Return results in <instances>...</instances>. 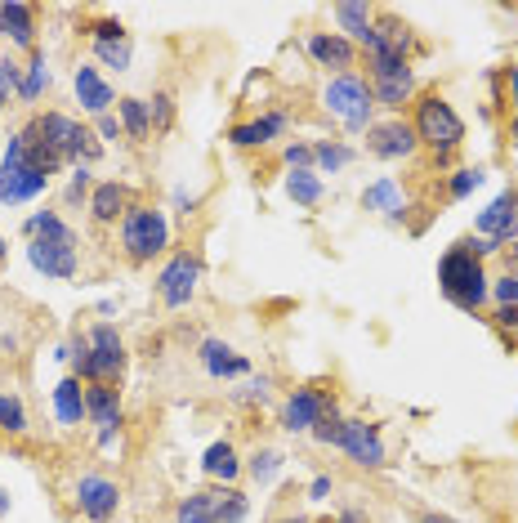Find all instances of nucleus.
I'll return each instance as SVG.
<instances>
[{
	"mask_svg": "<svg viewBox=\"0 0 518 523\" xmlns=\"http://www.w3.org/2000/svg\"><path fill=\"white\" fill-rule=\"evenodd\" d=\"M117 121H121V135L130 139V144H148L152 139V117H148V99H117Z\"/></svg>",
	"mask_w": 518,
	"mask_h": 523,
	"instance_id": "cd10ccee",
	"label": "nucleus"
},
{
	"mask_svg": "<svg viewBox=\"0 0 518 523\" xmlns=\"http://www.w3.org/2000/svg\"><path fill=\"white\" fill-rule=\"evenodd\" d=\"M362 211L380 215V220H389V224H402L407 220V193H402L398 179L385 175V179H376V184L362 188Z\"/></svg>",
	"mask_w": 518,
	"mask_h": 523,
	"instance_id": "aec40b11",
	"label": "nucleus"
},
{
	"mask_svg": "<svg viewBox=\"0 0 518 523\" xmlns=\"http://www.w3.org/2000/svg\"><path fill=\"white\" fill-rule=\"evenodd\" d=\"M286 170H313V144H286Z\"/></svg>",
	"mask_w": 518,
	"mask_h": 523,
	"instance_id": "c03bdc74",
	"label": "nucleus"
},
{
	"mask_svg": "<svg viewBox=\"0 0 518 523\" xmlns=\"http://www.w3.org/2000/svg\"><path fill=\"white\" fill-rule=\"evenodd\" d=\"M224 492L228 488H201V492H188L179 501L175 519L179 523H219V510H224Z\"/></svg>",
	"mask_w": 518,
	"mask_h": 523,
	"instance_id": "bb28decb",
	"label": "nucleus"
},
{
	"mask_svg": "<svg viewBox=\"0 0 518 523\" xmlns=\"http://www.w3.org/2000/svg\"><path fill=\"white\" fill-rule=\"evenodd\" d=\"M492 296H496V309H518V273L496 278L492 282Z\"/></svg>",
	"mask_w": 518,
	"mask_h": 523,
	"instance_id": "37998d69",
	"label": "nucleus"
},
{
	"mask_svg": "<svg viewBox=\"0 0 518 523\" xmlns=\"http://www.w3.org/2000/svg\"><path fill=\"white\" fill-rule=\"evenodd\" d=\"M117 237H121V251H126L130 264H152L170 246V220L161 206L134 202L126 211V220L117 224Z\"/></svg>",
	"mask_w": 518,
	"mask_h": 523,
	"instance_id": "20e7f679",
	"label": "nucleus"
},
{
	"mask_svg": "<svg viewBox=\"0 0 518 523\" xmlns=\"http://www.w3.org/2000/svg\"><path fill=\"white\" fill-rule=\"evenodd\" d=\"M201 470H206V479H215L219 488H233V479L246 470V465H242V456H237L233 443L219 439L206 448V456H201Z\"/></svg>",
	"mask_w": 518,
	"mask_h": 523,
	"instance_id": "393cba45",
	"label": "nucleus"
},
{
	"mask_svg": "<svg viewBox=\"0 0 518 523\" xmlns=\"http://www.w3.org/2000/svg\"><path fill=\"white\" fill-rule=\"evenodd\" d=\"M0 36H5V18H0Z\"/></svg>",
	"mask_w": 518,
	"mask_h": 523,
	"instance_id": "052dcab7",
	"label": "nucleus"
},
{
	"mask_svg": "<svg viewBox=\"0 0 518 523\" xmlns=\"http://www.w3.org/2000/svg\"><path fill=\"white\" fill-rule=\"evenodd\" d=\"M438 291H443L460 313H483L487 296H492V278H487L478 255H469L465 246H452V251L438 260Z\"/></svg>",
	"mask_w": 518,
	"mask_h": 523,
	"instance_id": "7ed1b4c3",
	"label": "nucleus"
},
{
	"mask_svg": "<svg viewBox=\"0 0 518 523\" xmlns=\"http://www.w3.org/2000/svg\"><path fill=\"white\" fill-rule=\"evenodd\" d=\"M130 206H134L130 188L117 184V179H103V184H94V193H90V202H85V211H90L94 224H121Z\"/></svg>",
	"mask_w": 518,
	"mask_h": 523,
	"instance_id": "6ab92c4d",
	"label": "nucleus"
},
{
	"mask_svg": "<svg viewBox=\"0 0 518 523\" xmlns=\"http://www.w3.org/2000/svg\"><path fill=\"white\" fill-rule=\"evenodd\" d=\"M148 117H152V135H170L175 130V94L157 90L148 99Z\"/></svg>",
	"mask_w": 518,
	"mask_h": 523,
	"instance_id": "c9c22d12",
	"label": "nucleus"
},
{
	"mask_svg": "<svg viewBox=\"0 0 518 523\" xmlns=\"http://www.w3.org/2000/svg\"><path fill=\"white\" fill-rule=\"evenodd\" d=\"M94 135H99L103 144H117V139H126V135H121V121L112 117V112H108V117H94Z\"/></svg>",
	"mask_w": 518,
	"mask_h": 523,
	"instance_id": "a18cd8bd",
	"label": "nucleus"
},
{
	"mask_svg": "<svg viewBox=\"0 0 518 523\" xmlns=\"http://www.w3.org/2000/svg\"><path fill=\"white\" fill-rule=\"evenodd\" d=\"M492 318H496V327L501 331H518V309H496Z\"/></svg>",
	"mask_w": 518,
	"mask_h": 523,
	"instance_id": "09e8293b",
	"label": "nucleus"
},
{
	"mask_svg": "<svg viewBox=\"0 0 518 523\" xmlns=\"http://www.w3.org/2000/svg\"><path fill=\"white\" fill-rule=\"evenodd\" d=\"M5 255H9V246H5V233H0V260H5Z\"/></svg>",
	"mask_w": 518,
	"mask_h": 523,
	"instance_id": "13d9d810",
	"label": "nucleus"
},
{
	"mask_svg": "<svg viewBox=\"0 0 518 523\" xmlns=\"http://www.w3.org/2000/svg\"><path fill=\"white\" fill-rule=\"evenodd\" d=\"M353 157H358V148L340 144V139H318V144H313V170H318V175H340Z\"/></svg>",
	"mask_w": 518,
	"mask_h": 523,
	"instance_id": "7c9ffc66",
	"label": "nucleus"
},
{
	"mask_svg": "<svg viewBox=\"0 0 518 523\" xmlns=\"http://www.w3.org/2000/svg\"><path fill=\"white\" fill-rule=\"evenodd\" d=\"M175 206H179V211H184V215H193L197 197H188V193H175Z\"/></svg>",
	"mask_w": 518,
	"mask_h": 523,
	"instance_id": "864d4df0",
	"label": "nucleus"
},
{
	"mask_svg": "<svg viewBox=\"0 0 518 523\" xmlns=\"http://www.w3.org/2000/svg\"><path fill=\"white\" fill-rule=\"evenodd\" d=\"M54 416H59V425H67V430L90 421V412H85V385L76 376H63L54 385Z\"/></svg>",
	"mask_w": 518,
	"mask_h": 523,
	"instance_id": "b1692460",
	"label": "nucleus"
},
{
	"mask_svg": "<svg viewBox=\"0 0 518 523\" xmlns=\"http://www.w3.org/2000/svg\"><path fill=\"white\" fill-rule=\"evenodd\" d=\"M286 130H291V112H264V117L255 121H237L233 130H228V144L242 148V152H255V148H268L273 139H282Z\"/></svg>",
	"mask_w": 518,
	"mask_h": 523,
	"instance_id": "dca6fc26",
	"label": "nucleus"
},
{
	"mask_svg": "<svg viewBox=\"0 0 518 523\" xmlns=\"http://www.w3.org/2000/svg\"><path fill=\"white\" fill-rule=\"evenodd\" d=\"M5 515H9V492L0 488V519H5Z\"/></svg>",
	"mask_w": 518,
	"mask_h": 523,
	"instance_id": "4d7b16f0",
	"label": "nucleus"
},
{
	"mask_svg": "<svg viewBox=\"0 0 518 523\" xmlns=\"http://www.w3.org/2000/svg\"><path fill=\"white\" fill-rule=\"evenodd\" d=\"M282 465H286V456L277 452V448H255L251 461H246V470H251V479L264 488V483H273L277 474H282Z\"/></svg>",
	"mask_w": 518,
	"mask_h": 523,
	"instance_id": "f704fd0d",
	"label": "nucleus"
},
{
	"mask_svg": "<svg viewBox=\"0 0 518 523\" xmlns=\"http://www.w3.org/2000/svg\"><path fill=\"white\" fill-rule=\"evenodd\" d=\"M0 112H5V103H0Z\"/></svg>",
	"mask_w": 518,
	"mask_h": 523,
	"instance_id": "680f3d73",
	"label": "nucleus"
},
{
	"mask_svg": "<svg viewBox=\"0 0 518 523\" xmlns=\"http://www.w3.org/2000/svg\"><path fill=\"white\" fill-rule=\"evenodd\" d=\"M27 430H32V416H27L23 398H14V394H5V389H0V434H9V439H23Z\"/></svg>",
	"mask_w": 518,
	"mask_h": 523,
	"instance_id": "473e14b6",
	"label": "nucleus"
},
{
	"mask_svg": "<svg viewBox=\"0 0 518 523\" xmlns=\"http://www.w3.org/2000/svg\"><path fill=\"white\" fill-rule=\"evenodd\" d=\"M18 85H23V63L0 59V103H9V94H18Z\"/></svg>",
	"mask_w": 518,
	"mask_h": 523,
	"instance_id": "79ce46f5",
	"label": "nucleus"
},
{
	"mask_svg": "<svg viewBox=\"0 0 518 523\" xmlns=\"http://www.w3.org/2000/svg\"><path fill=\"white\" fill-rule=\"evenodd\" d=\"M322 108L331 117H340V126L349 135H367L371 130V112H376V99H371V85L362 81L358 72H340L326 81L322 90Z\"/></svg>",
	"mask_w": 518,
	"mask_h": 523,
	"instance_id": "423d86ee",
	"label": "nucleus"
},
{
	"mask_svg": "<svg viewBox=\"0 0 518 523\" xmlns=\"http://www.w3.org/2000/svg\"><path fill=\"white\" fill-rule=\"evenodd\" d=\"M510 144L518 148V112H514V117H510Z\"/></svg>",
	"mask_w": 518,
	"mask_h": 523,
	"instance_id": "6e6d98bb",
	"label": "nucleus"
},
{
	"mask_svg": "<svg viewBox=\"0 0 518 523\" xmlns=\"http://www.w3.org/2000/svg\"><path fill=\"white\" fill-rule=\"evenodd\" d=\"M367 85H371L376 108L393 112V117L416 99V72H411V63H402V68H393V72H380V76H367Z\"/></svg>",
	"mask_w": 518,
	"mask_h": 523,
	"instance_id": "f3484780",
	"label": "nucleus"
},
{
	"mask_svg": "<svg viewBox=\"0 0 518 523\" xmlns=\"http://www.w3.org/2000/svg\"><path fill=\"white\" fill-rule=\"evenodd\" d=\"M90 45H112V41H130V32H126V23L121 18H94L90 27Z\"/></svg>",
	"mask_w": 518,
	"mask_h": 523,
	"instance_id": "58836bf2",
	"label": "nucleus"
},
{
	"mask_svg": "<svg viewBox=\"0 0 518 523\" xmlns=\"http://www.w3.org/2000/svg\"><path fill=\"white\" fill-rule=\"evenodd\" d=\"M326 497H331V474H318L309 483V501H326Z\"/></svg>",
	"mask_w": 518,
	"mask_h": 523,
	"instance_id": "de8ad7c7",
	"label": "nucleus"
},
{
	"mask_svg": "<svg viewBox=\"0 0 518 523\" xmlns=\"http://www.w3.org/2000/svg\"><path fill=\"white\" fill-rule=\"evenodd\" d=\"M505 85H510V103L518 112V68H505Z\"/></svg>",
	"mask_w": 518,
	"mask_h": 523,
	"instance_id": "8fccbe9b",
	"label": "nucleus"
},
{
	"mask_svg": "<svg viewBox=\"0 0 518 523\" xmlns=\"http://www.w3.org/2000/svg\"><path fill=\"white\" fill-rule=\"evenodd\" d=\"M0 18H5V36L18 45V50L36 54V9L23 5V0H5L0 5Z\"/></svg>",
	"mask_w": 518,
	"mask_h": 523,
	"instance_id": "5701e85b",
	"label": "nucleus"
},
{
	"mask_svg": "<svg viewBox=\"0 0 518 523\" xmlns=\"http://www.w3.org/2000/svg\"><path fill=\"white\" fill-rule=\"evenodd\" d=\"M72 506H76V515L90 523H112L121 510V488L108 474H81L72 483Z\"/></svg>",
	"mask_w": 518,
	"mask_h": 523,
	"instance_id": "9d476101",
	"label": "nucleus"
},
{
	"mask_svg": "<svg viewBox=\"0 0 518 523\" xmlns=\"http://www.w3.org/2000/svg\"><path fill=\"white\" fill-rule=\"evenodd\" d=\"M367 152L376 161H411L420 152V139L411 130V121L389 117V121H371L367 130Z\"/></svg>",
	"mask_w": 518,
	"mask_h": 523,
	"instance_id": "f8f14e48",
	"label": "nucleus"
},
{
	"mask_svg": "<svg viewBox=\"0 0 518 523\" xmlns=\"http://www.w3.org/2000/svg\"><path fill=\"white\" fill-rule=\"evenodd\" d=\"M335 407V398L326 394L322 385H300V389H291L286 394V403H282V430L286 434H309L313 425L322 421L326 412Z\"/></svg>",
	"mask_w": 518,
	"mask_h": 523,
	"instance_id": "9b49d317",
	"label": "nucleus"
},
{
	"mask_svg": "<svg viewBox=\"0 0 518 523\" xmlns=\"http://www.w3.org/2000/svg\"><path fill=\"white\" fill-rule=\"evenodd\" d=\"M277 523H309V519H300V515H291V519H277Z\"/></svg>",
	"mask_w": 518,
	"mask_h": 523,
	"instance_id": "bf43d9fd",
	"label": "nucleus"
},
{
	"mask_svg": "<svg viewBox=\"0 0 518 523\" xmlns=\"http://www.w3.org/2000/svg\"><path fill=\"white\" fill-rule=\"evenodd\" d=\"M340 425H344L340 407H331V412H326L322 421L309 430V439H313V443H322V448H335V443H340Z\"/></svg>",
	"mask_w": 518,
	"mask_h": 523,
	"instance_id": "a19ab883",
	"label": "nucleus"
},
{
	"mask_svg": "<svg viewBox=\"0 0 518 523\" xmlns=\"http://www.w3.org/2000/svg\"><path fill=\"white\" fill-rule=\"evenodd\" d=\"M474 233L487 237V242H492L496 251H505V246L518 242V188H505V193L496 197V202L487 206V211H478Z\"/></svg>",
	"mask_w": 518,
	"mask_h": 523,
	"instance_id": "ddd939ff",
	"label": "nucleus"
},
{
	"mask_svg": "<svg viewBox=\"0 0 518 523\" xmlns=\"http://www.w3.org/2000/svg\"><path fill=\"white\" fill-rule=\"evenodd\" d=\"M420 523H456L452 515H438V510H429V515H420Z\"/></svg>",
	"mask_w": 518,
	"mask_h": 523,
	"instance_id": "5fc2aeb1",
	"label": "nucleus"
},
{
	"mask_svg": "<svg viewBox=\"0 0 518 523\" xmlns=\"http://www.w3.org/2000/svg\"><path fill=\"white\" fill-rule=\"evenodd\" d=\"M27 264L54 282H72L81 273V255L67 242H27Z\"/></svg>",
	"mask_w": 518,
	"mask_h": 523,
	"instance_id": "2eb2a0df",
	"label": "nucleus"
},
{
	"mask_svg": "<svg viewBox=\"0 0 518 523\" xmlns=\"http://www.w3.org/2000/svg\"><path fill=\"white\" fill-rule=\"evenodd\" d=\"M286 197L295 206H318L326 197V184L318 170H286Z\"/></svg>",
	"mask_w": 518,
	"mask_h": 523,
	"instance_id": "c756f323",
	"label": "nucleus"
},
{
	"mask_svg": "<svg viewBox=\"0 0 518 523\" xmlns=\"http://www.w3.org/2000/svg\"><path fill=\"white\" fill-rule=\"evenodd\" d=\"M126 363H130L126 340L117 336L112 322H99V327H90L85 336L72 340V376L81 385H117Z\"/></svg>",
	"mask_w": 518,
	"mask_h": 523,
	"instance_id": "f257e3e1",
	"label": "nucleus"
},
{
	"mask_svg": "<svg viewBox=\"0 0 518 523\" xmlns=\"http://www.w3.org/2000/svg\"><path fill=\"white\" fill-rule=\"evenodd\" d=\"M23 233H27V242H67V246H76V228L67 224L59 211H36L32 220L23 224Z\"/></svg>",
	"mask_w": 518,
	"mask_h": 523,
	"instance_id": "c85d7f7f",
	"label": "nucleus"
},
{
	"mask_svg": "<svg viewBox=\"0 0 518 523\" xmlns=\"http://www.w3.org/2000/svg\"><path fill=\"white\" fill-rule=\"evenodd\" d=\"M94 59L112 72H130V59H134V45L130 41H112V45H90Z\"/></svg>",
	"mask_w": 518,
	"mask_h": 523,
	"instance_id": "4c0bfd02",
	"label": "nucleus"
},
{
	"mask_svg": "<svg viewBox=\"0 0 518 523\" xmlns=\"http://www.w3.org/2000/svg\"><path fill=\"white\" fill-rule=\"evenodd\" d=\"M335 448L349 456L353 465H362V470H385V465H389L385 434H380V425L362 421V416H344L340 443H335Z\"/></svg>",
	"mask_w": 518,
	"mask_h": 523,
	"instance_id": "6e6552de",
	"label": "nucleus"
},
{
	"mask_svg": "<svg viewBox=\"0 0 518 523\" xmlns=\"http://www.w3.org/2000/svg\"><path fill=\"white\" fill-rule=\"evenodd\" d=\"M376 32L385 36V45L393 54H402V59L411 63V54H416V32H411L402 18H393V14H376Z\"/></svg>",
	"mask_w": 518,
	"mask_h": 523,
	"instance_id": "2f4dec72",
	"label": "nucleus"
},
{
	"mask_svg": "<svg viewBox=\"0 0 518 523\" xmlns=\"http://www.w3.org/2000/svg\"><path fill=\"white\" fill-rule=\"evenodd\" d=\"M45 188H50V179L27 166V139H23V130H14L5 144V157H0V206L36 202Z\"/></svg>",
	"mask_w": 518,
	"mask_h": 523,
	"instance_id": "0eeeda50",
	"label": "nucleus"
},
{
	"mask_svg": "<svg viewBox=\"0 0 518 523\" xmlns=\"http://www.w3.org/2000/svg\"><path fill=\"white\" fill-rule=\"evenodd\" d=\"M197 282H201V260L193 251H175L157 273V300L166 309H188L197 296Z\"/></svg>",
	"mask_w": 518,
	"mask_h": 523,
	"instance_id": "1a4fd4ad",
	"label": "nucleus"
},
{
	"mask_svg": "<svg viewBox=\"0 0 518 523\" xmlns=\"http://www.w3.org/2000/svg\"><path fill=\"white\" fill-rule=\"evenodd\" d=\"M197 363L206 367V376H215V380H237V376L251 372V363H246L242 354H233V345H224V340H215V336L197 345Z\"/></svg>",
	"mask_w": 518,
	"mask_h": 523,
	"instance_id": "412c9836",
	"label": "nucleus"
},
{
	"mask_svg": "<svg viewBox=\"0 0 518 523\" xmlns=\"http://www.w3.org/2000/svg\"><path fill=\"white\" fill-rule=\"evenodd\" d=\"M32 130L59 152V157L76 161V166H94V161L103 157V144L94 139V130L85 126V121L67 117V112H41V117H32Z\"/></svg>",
	"mask_w": 518,
	"mask_h": 523,
	"instance_id": "39448f33",
	"label": "nucleus"
},
{
	"mask_svg": "<svg viewBox=\"0 0 518 523\" xmlns=\"http://www.w3.org/2000/svg\"><path fill=\"white\" fill-rule=\"evenodd\" d=\"M376 14H380V9H371L367 0H340V5L331 9V18H335V27H340V36H349L353 45H358L362 36L376 27Z\"/></svg>",
	"mask_w": 518,
	"mask_h": 523,
	"instance_id": "a878e982",
	"label": "nucleus"
},
{
	"mask_svg": "<svg viewBox=\"0 0 518 523\" xmlns=\"http://www.w3.org/2000/svg\"><path fill=\"white\" fill-rule=\"evenodd\" d=\"M45 85H50V63H45V54L36 50L32 59H27V68H23V85H18V99H23V103H36V99H41Z\"/></svg>",
	"mask_w": 518,
	"mask_h": 523,
	"instance_id": "72a5a7b5",
	"label": "nucleus"
},
{
	"mask_svg": "<svg viewBox=\"0 0 518 523\" xmlns=\"http://www.w3.org/2000/svg\"><path fill=\"white\" fill-rule=\"evenodd\" d=\"M505 273H518V242L505 246Z\"/></svg>",
	"mask_w": 518,
	"mask_h": 523,
	"instance_id": "3c124183",
	"label": "nucleus"
},
{
	"mask_svg": "<svg viewBox=\"0 0 518 523\" xmlns=\"http://www.w3.org/2000/svg\"><path fill=\"white\" fill-rule=\"evenodd\" d=\"M90 193H94V175H90V166H76V170H72V179H67L63 202H67V206H81V202H90Z\"/></svg>",
	"mask_w": 518,
	"mask_h": 523,
	"instance_id": "ea45409f",
	"label": "nucleus"
},
{
	"mask_svg": "<svg viewBox=\"0 0 518 523\" xmlns=\"http://www.w3.org/2000/svg\"><path fill=\"white\" fill-rule=\"evenodd\" d=\"M304 50H309V59L318 63V68H326V72H353L358 68V45L349 41V36H340V32H313L309 41H304Z\"/></svg>",
	"mask_w": 518,
	"mask_h": 523,
	"instance_id": "4468645a",
	"label": "nucleus"
},
{
	"mask_svg": "<svg viewBox=\"0 0 518 523\" xmlns=\"http://www.w3.org/2000/svg\"><path fill=\"white\" fill-rule=\"evenodd\" d=\"M85 412H90L94 430H121V389L117 385H85Z\"/></svg>",
	"mask_w": 518,
	"mask_h": 523,
	"instance_id": "4be33fe9",
	"label": "nucleus"
},
{
	"mask_svg": "<svg viewBox=\"0 0 518 523\" xmlns=\"http://www.w3.org/2000/svg\"><path fill=\"white\" fill-rule=\"evenodd\" d=\"M268 389H273V380H268V376H259V380H251V389H246V403H264V398H268Z\"/></svg>",
	"mask_w": 518,
	"mask_h": 523,
	"instance_id": "49530a36",
	"label": "nucleus"
},
{
	"mask_svg": "<svg viewBox=\"0 0 518 523\" xmlns=\"http://www.w3.org/2000/svg\"><path fill=\"white\" fill-rule=\"evenodd\" d=\"M335 523H367V515H362V510H340V519H335Z\"/></svg>",
	"mask_w": 518,
	"mask_h": 523,
	"instance_id": "603ef678",
	"label": "nucleus"
},
{
	"mask_svg": "<svg viewBox=\"0 0 518 523\" xmlns=\"http://www.w3.org/2000/svg\"><path fill=\"white\" fill-rule=\"evenodd\" d=\"M72 85H76V99H81V108L90 112V117H108V112L117 108V90H112V85L103 81V72L90 68V63H81V68L72 72Z\"/></svg>",
	"mask_w": 518,
	"mask_h": 523,
	"instance_id": "a211bd4d",
	"label": "nucleus"
},
{
	"mask_svg": "<svg viewBox=\"0 0 518 523\" xmlns=\"http://www.w3.org/2000/svg\"><path fill=\"white\" fill-rule=\"evenodd\" d=\"M483 179H487L483 166H460L447 175V197H452V202H465L474 188H483Z\"/></svg>",
	"mask_w": 518,
	"mask_h": 523,
	"instance_id": "e433bc0d",
	"label": "nucleus"
},
{
	"mask_svg": "<svg viewBox=\"0 0 518 523\" xmlns=\"http://www.w3.org/2000/svg\"><path fill=\"white\" fill-rule=\"evenodd\" d=\"M411 108H416L411 112V130H416L420 148L434 152L438 166H452L460 144H465V121H460V112L452 108V99L429 90V94H420Z\"/></svg>",
	"mask_w": 518,
	"mask_h": 523,
	"instance_id": "f03ea898",
	"label": "nucleus"
}]
</instances>
